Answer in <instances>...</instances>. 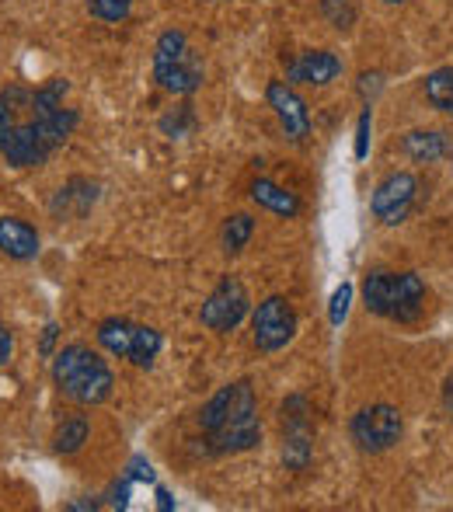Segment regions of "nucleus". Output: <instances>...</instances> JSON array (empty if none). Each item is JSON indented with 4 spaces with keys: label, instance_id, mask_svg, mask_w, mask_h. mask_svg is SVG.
<instances>
[{
    "label": "nucleus",
    "instance_id": "nucleus-2",
    "mask_svg": "<svg viewBox=\"0 0 453 512\" xmlns=\"http://www.w3.org/2000/svg\"><path fill=\"white\" fill-rule=\"evenodd\" d=\"M196 422L199 432H203L206 457H234V453H248L262 443L258 398L248 380L220 387L203 405Z\"/></svg>",
    "mask_w": 453,
    "mask_h": 512
},
{
    "label": "nucleus",
    "instance_id": "nucleus-21",
    "mask_svg": "<svg viewBox=\"0 0 453 512\" xmlns=\"http://www.w3.org/2000/svg\"><path fill=\"white\" fill-rule=\"evenodd\" d=\"M88 11L95 14L98 21H105V25H119V21H126L129 11H133V0H88Z\"/></svg>",
    "mask_w": 453,
    "mask_h": 512
},
{
    "label": "nucleus",
    "instance_id": "nucleus-9",
    "mask_svg": "<svg viewBox=\"0 0 453 512\" xmlns=\"http://www.w3.org/2000/svg\"><path fill=\"white\" fill-rule=\"evenodd\" d=\"M248 310H251V297L244 290V283L237 276H224L213 286L210 297H206L203 310H199V321L210 331H217V335H227V331H234L248 317Z\"/></svg>",
    "mask_w": 453,
    "mask_h": 512
},
{
    "label": "nucleus",
    "instance_id": "nucleus-13",
    "mask_svg": "<svg viewBox=\"0 0 453 512\" xmlns=\"http://www.w3.org/2000/svg\"><path fill=\"white\" fill-rule=\"evenodd\" d=\"M339 74H342V60L332 53V49L300 53L297 60L290 63V70H286L290 84H311V88H325V84H332Z\"/></svg>",
    "mask_w": 453,
    "mask_h": 512
},
{
    "label": "nucleus",
    "instance_id": "nucleus-10",
    "mask_svg": "<svg viewBox=\"0 0 453 512\" xmlns=\"http://www.w3.org/2000/svg\"><path fill=\"white\" fill-rule=\"evenodd\" d=\"M311 411L307 398L293 394L283 401V464L290 471H307L314 457V432H311Z\"/></svg>",
    "mask_w": 453,
    "mask_h": 512
},
{
    "label": "nucleus",
    "instance_id": "nucleus-24",
    "mask_svg": "<svg viewBox=\"0 0 453 512\" xmlns=\"http://www.w3.org/2000/svg\"><path fill=\"white\" fill-rule=\"evenodd\" d=\"M370 126H373V108L366 105L359 115V129H356V161H363L370 154Z\"/></svg>",
    "mask_w": 453,
    "mask_h": 512
},
{
    "label": "nucleus",
    "instance_id": "nucleus-22",
    "mask_svg": "<svg viewBox=\"0 0 453 512\" xmlns=\"http://www.w3.org/2000/svg\"><path fill=\"white\" fill-rule=\"evenodd\" d=\"M321 14H325L339 32L356 21V7H352V0H321Z\"/></svg>",
    "mask_w": 453,
    "mask_h": 512
},
{
    "label": "nucleus",
    "instance_id": "nucleus-18",
    "mask_svg": "<svg viewBox=\"0 0 453 512\" xmlns=\"http://www.w3.org/2000/svg\"><path fill=\"white\" fill-rule=\"evenodd\" d=\"M88 432H91L88 415H67L53 429V450L63 453V457H74V453L88 443Z\"/></svg>",
    "mask_w": 453,
    "mask_h": 512
},
{
    "label": "nucleus",
    "instance_id": "nucleus-4",
    "mask_svg": "<svg viewBox=\"0 0 453 512\" xmlns=\"http://www.w3.org/2000/svg\"><path fill=\"white\" fill-rule=\"evenodd\" d=\"M363 300L366 310H373V314L412 324L422 314V304H426V283L415 272L377 269L363 279Z\"/></svg>",
    "mask_w": 453,
    "mask_h": 512
},
{
    "label": "nucleus",
    "instance_id": "nucleus-7",
    "mask_svg": "<svg viewBox=\"0 0 453 512\" xmlns=\"http://www.w3.org/2000/svg\"><path fill=\"white\" fill-rule=\"evenodd\" d=\"M349 432L363 453H387L405 432V418L394 405H366L352 415Z\"/></svg>",
    "mask_w": 453,
    "mask_h": 512
},
{
    "label": "nucleus",
    "instance_id": "nucleus-16",
    "mask_svg": "<svg viewBox=\"0 0 453 512\" xmlns=\"http://www.w3.org/2000/svg\"><path fill=\"white\" fill-rule=\"evenodd\" d=\"M251 199L262 209H269V213L286 216V220L300 216V199L293 196V192H286L283 185H276L272 178H255V182H251Z\"/></svg>",
    "mask_w": 453,
    "mask_h": 512
},
{
    "label": "nucleus",
    "instance_id": "nucleus-5",
    "mask_svg": "<svg viewBox=\"0 0 453 512\" xmlns=\"http://www.w3.org/2000/svg\"><path fill=\"white\" fill-rule=\"evenodd\" d=\"M154 81L168 95H192L203 84V63L189 46V35L168 28L154 46Z\"/></svg>",
    "mask_w": 453,
    "mask_h": 512
},
{
    "label": "nucleus",
    "instance_id": "nucleus-14",
    "mask_svg": "<svg viewBox=\"0 0 453 512\" xmlns=\"http://www.w3.org/2000/svg\"><path fill=\"white\" fill-rule=\"evenodd\" d=\"M0 255L14 262H32L39 255V230L21 216H0Z\"/></svg>",
    "mask_w": 453,
    "mask_h": 512
},
{
    "label": "nucleus",
    "instance_id": "nucleus-8",
    "mask_svg": "<svg viewBox=\"0 0 453 512\" xmlns=\"http://www.w3.org/2000/svg\"><path fill=\"white\" fill-rule=\"evenodd\" d=\"M297 335V310L286 297H265L251 314V338L258 352H279Z\"/></svg>",
    "mask_w": 453,
    "mask_h": 512
},
{
    "label": "nucleus",
    "instance_id": "nucleus-20",
    "mask_svg": "<svg viewBox=\"0 0 453 512\" xmlns=\"http://www.w3.org/2000/svg\"><path fill=\"white\" fill-rule=\"evenodd\" d=\"M426 91V102L436 108V112H447L453 115V67H443V70H433L422 84Z\"/></svg>",
    "mask_w": 453,
    "mask_h": 512
},
{
    "label": "nucleus",
    "instance_id": "nucleus-6",
    "mask_svg": "<svg viewBox=\"0 0 453 512\" xmlns=\"http://www.w3.org/2000/svg\"><path fill=\"white\" fill-rule=\"evenodd\" d=\"M95 338L105 352L140 366V370H150V366H154L157 352H161V345H164V338L157 328L126 321V317H109V321H102L95 331Z\"/></svg>",
    "mask_w": 453,
    "mask_h": 512
},
{
    "label": "nucleus",
    "instance_id": "nucleus-19",
    "mask_svg": "<svg viewBox=\"0 0 453 512\" xmlns=\"http://www.w3.org/2000/svg\"><path fill=\"white\" fill-rule=\"evenodd\" d=\"M251 234H255V216L251 213H234L224 220V230H220V244H224V255H241L248 248Z\"/></svg>",
    "mask_w": 453,
    "mask_h": 512
},
{
    "label": "nucleus",
    "instance_id": "nucleus-1",
    "mask_svg": "<svg viewBox=\"0 0 453 512\" xmlns=\"http://www.w3.org/2000/svg\"><path fill=\"white\" fill-rule=\"evenodd\" d=\"M67 91L63 77L35 91L21 84L0 91V157L11 168H39L70 140L81 115L63 105Z\"/></svg>",
    "mask_w": 453,
    "mask_h": 512
},
{
    "label": "nucleus",
    "instance_id": "nucleus-25",
    "mask_svg": "<svg viewBox=\"0 0 453 512\" xmlns=\"http://www.w3.org/2000/svg\"><path fill=\"white\" fill-rule=\"evenodd\" d=\"M11 352H14V335L7 324H0V366L11 363Z\"/></svg>",
    "mask_w": 453,
    "mask_h": 512
},
{
    "label": "nucleus",
    "instance_id": "nucleus-27",
    "mask_svg": "<svg viewBox=\"0 0 453 512\" xmlns=\"http://www.w3.org/2000/svg\"><path fill=\"white\" fill-rule=\"evenodd\" d=\"M129 478H136V481H154V471H150V464H143L140 457L133 460V474Z\"/></svg>",
    "mask_w": 453,
    "mask_h": 512
},
{
    "label": "nucleus",
    "instance_id": "nucleus-26",
    "mask_svg": "<svg viewBox=\"0 0 453 512\" xmlns=\"http://www.w3.org/2000/svg\"><path fill=\"white\" fill-rule=\"evenodd\" d=\"M56 335H60V324L49 321V324H46V331H42V356H46V359H53V342H56Z\"/></svg>",
    "mask_w": 453,
    "mask_h": 512
},
{
    "label": "nucleus",
    "instance_id": "nucleus-12",
    "mask_svg": "<svg viewBox=\"0 0 453 512\" xmlns=\"http://www.w3.org/2000/svg\"><path fill=\"white\" fill-rule=\"evenodd\" d=\"M265 102L276 112L279 126H283V133L290 136L293 143H304L307 136H311V112H307L304 98L293 91L290 81H272L269 88H265Z\"/></svg>",
    "mask_w": 453,
    "mask_h": 512
},
{
    "label": "nucleus",
    "instance_id": "nucleus-23",
    "mask_svg": "<svg viewBox=\"0 0 453 512\" xmlns=\"http://www.w3.org/2000/svg\"><path fill=\"white\" fill-rule=\"evenodd\" d=\"M349 304H352V283H342L339 290L332 293V304H328V321L339 328L345 321V314H349Z\"/></svg>",
    "mask_w": 453,
    "mask_h": 512
},
{
    "label": "nucleus",
    "instance_id": "nucleus-11",
    "mask_svg": "<svg viewBox=\"0 0 453 512\" xmlns=\"http://www.w3.org/2000/svg\"><path fill=\"white\" fill-rule=\"evenodd\" d=\"M415 192H419L415 175H408V171H394V175H387L384 182L373 189V199H370L373 216H377L384 227H398V223H405L408 213H412Z\"/></svg>",
    "mask_w": 453,
    "mask_h": 512
},
{
    "label": "nucleus",
    "instance_id": "nucleus-31",
    "mask_svg": "<svg viewBox=\"0 0 453 512\" xmlns=\"http://www.w3.org/2000/svg\"><path fill=\"white\" fill-rule=\"evenodd\" d=\"M384 4H408V0H384Z\"/></svg>",
    "mask_w": 453,
    "mask_h": 512
},
{
    "label": "nucleus",
    "instance_id": "nucleus-3",
    "mask_svg": "<svg viewBox=\"0 0 453 512\" xmlns=\"http://www.w3.org/2000/svg\"><path fill=\"white\" fill-rule=\"evenodd\" d=\"M53 384L67 401L81 408H95L112 398L115 373L91 345L74 342L53 356Z\"/></svg>",
    "mask_w": 453,
    "mask_h": 512
},
{
    "label": "nucleus",
    "instance_id": "nucleus-15",
    "mask_svg": "<svg viewBox=\"0 0 453 512\" xmlns=\"http://www.w3.org/2000/svg\"><path fill=\"white\" fill-rule=\"evenodd\" d=\"M98 203V182L88 178H70L53 199V216L56 220H81L91 213V206Z\"/></svg>",
    "mask_w": 453,
    "mask_h": 512
},
{
    "label": "nucleus",
    "instance_id": "nucleus-17",
    "mask_svg": "<svg viewBox=\"0 0 453 512\" xmlns=\"http://www.w3.org/2000/svg\"><path fill=\"white\" fill-rule=\"evenodd\" d=\"M401 150H405L412 161L433 164L450 154V143H447V136L436 133V129H412V133L401 140Z\"/></svg>",
    "mask_w": 453,
    "mask_h": 512
},
{
    "label": "nucleus",
    "instance_id": "nucleus-29",
    "mask_svg": "<svg viewBox=\"0 0 453 512\" xmlns=\"http://www.w3.org/2000/svg\"><path fill=\"white\" fill-rule=\"evenodd\" d=\"M84 509H98V502L95 499H84V502H67V512H84Z\"/></svg>",
    "mask_w": 453,
    "mask_h": 512
},
{
    "label": "nucleus",
    "instance_id": "nucleus-28",
    "mask_svg": "<svg viewBox=\"0 0 453 512\" xmlns=\"http://www.w3.org/2000/svg\"><path fill=\"white\" fill-rule=\"evenodd\" d=\"M443 405H447L450 418H453V373H450V377H447V387H443Z\"/></svg>",
    "mask_w": 453,
    "mask_h": 512
},
{
    "label": "nucleus",
    "instance_id": "nucleus-30",
    "mask_svg": "<svg viewBox=\"0 0 453 512\" xmlns=\"http://www.w3.org/2000/svg\"><path fill=\"white\" fill-rule=\"evenodd\" d=\"M157 506H161V509H171V495L164 492V488H157Z\"/></svg>",
    "mask_w": 453,
    "mask_h": 512
}]
</instances>
